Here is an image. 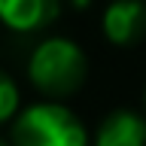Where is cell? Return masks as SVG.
Segmentation results:
<instances>
[{
  "label": "cell",
  "instance_id": "6da1fadb",
  "mask_svg": "<svg viewBox=\"0 0 146 146\" xmlns=\"http://www.w3.org/2000/svg\"><path fill=\"white\" fill-rule=\"evenodd\" d=\"M27 76L36 91L46 98H67L82 88L88 76V58L79 46L67 36H49L36 46L27 58Z\"/></svg>",
  "mask_w": 146,
  "mask_h": 146
},
{
  "label": "cell",
  "instance_id": "7a4b0ae2",
  "mask_svg": "<svg viewBox=\"0 0 146 146\" xmlns=\"http://www.w3.org/2000/svg\"><path fill=\"white\" fill-rule=\"evenodd\" d=\"M12 146H88V131L64 104L40 100L15 116Z\"/></svg>",
  "mask_w": 146,
  "mask_h": 146
},
{
  "label": "cell",
  "instance_id": "3957f363",
  "mask_svg": "<svg viewBox=\"0 0 146 146\" xmlns=\"http://www.w3.org/2000/svg\"><path fill=\"white\" fill-rule=\"evenodd\" d=\"M100 27L113 46L119 49H131L146 36V3L143 0H110Z\"/></svg>",
  "mask_w": 146,
  "mask_h": 146
},
{
  "label": "cell",
  "instance_id": "277c9868",
  "mask_svg": "<svg viewBox=\"0 0 146 146\" xmlns=\"http://www.w3.org/2000/svg\"><path fill=\"white\" fill-rule=\"evenodd\" d=\"M61 0H0V21L15 34H34L58 18Z\"/></svg>",
  "mask_w": 146,
  "mask_h": 146
},
{
  "label": "cell",
  "instance_id": "5b68a950",
  "mask_svg": "<svg viewBox=\"0 0 146 146\" xmlns=\"http://www.w3.org/2000/svg\"><path fill=\"white\" fill-rule=\"evenodd\" d=\"M94 146H146V119L134 110H113L100 119Z\"/></svg>",
  "mask_w": 146,
  "mask_h": 146
},
{
  "label": "cell",
  "instance_id": "8992f818",
  "mask_svg": "<svg viewBox=\"0 0 146 146\" xmlns=\"http://www.w3.org/2000/svg\"><path fill=\"white\" fill-rule=\"evenodd\" d=\"M18 113H21V91L6 70H0V125L15 122Z\"/></svg>",
  "mask_w": 146,
  "mask_h": 146
},
{
  "label": "cell",
  "instance_id": "52a82bcc",
  "mask_svg": "<svg viewBox=\"0 0 146 146\" xmlns=\"http://www.w3.org/2000/svg\"><path fill=\"white\" fill-rule=\"evenodd\" d=\"M70 3H73V6H76V9H85V6H88V3H91V0H70Z\"/></svg>",
  "mask_w": 146,
  "mask_h": 146
},
{
  "label": "cell",
  "instance_id": "ba28073f",
  "mask_svg": "<svg viewBox=\"0 0 146 146\" xmlns=\"http://www.w3.org/2000/svg\"><path fill=\"white\" fill-rule=\"evenodd\" d=\"M0 146H12V143H6V140H3V137H0Z\"/></svg>",
  "mask_w": 146,
  "mask_h": 146
}]
</instances>
